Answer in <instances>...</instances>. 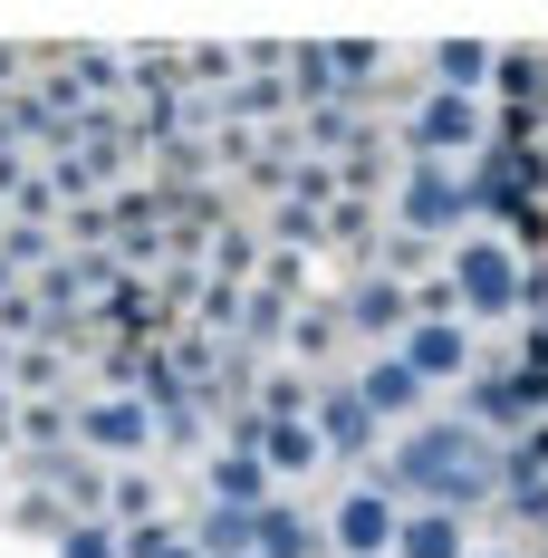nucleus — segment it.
<instances>
[{
    "mask_svg": "<svg viewBox=\"0 0 548 558\" xmlns=\"http://www.w3.org/2000/svg\"><path fill=\"white\" fill-rule=\"evenodd\" d=\"M356 482H376L385 501H404V510H462L472 501H491L500 492V452L462 424V414H424V424H404V444L376 452Z\"/></svg>",
    "mask_w": 548,
    "mask_h": 558,
    "instance_id": "obj_1",
    "label": "nucleus"
},
{
    "mask_svg": "<svg viewBox=\"0 0 548 558\" xmlns=\"http://www.w3.org/2000/svg\"><path fill=\"white\" fill-rule=\"evenodd\" d=\"M394 145H404V155H424V165L482 155V145H491V107H482V97L434 87V97H414V107H404V135H394Z\"/></svg>",
    "mask_w": 548,
    "mask_h": 558,
    "instance_id": "obj_2",
    "label": "nucleus"
},
{
    "mask_svg": "<svg viewBox=\"0 0 548 558\" xmlns=\"http://www.w3.org/2000/svg\"><path fill=\"white\" fill-rule=\"evenodd\" d=\"M452 299L472 308V318H520V289H529V260H520V241H452Z\"/></svg>",
    "mask_w": 548,
    "mask_h": 558,
    "instance_id": "obj_3",
    "label": "nucleus"
},
{
    "mask_svg": "<svg viewBox=\"0 0 548 558\" xmlns=\"http://www.w3.org/2000/svg\"><path fill=\"white\" fill-rule=\"evenodd\" d=\"M462 222H472L462 173H452V165H424V155H404V173H394V231L442 241V231H462Z\"/></svg>",
    "mask_w": 548,
    "mask_h": 558,
    "instance_id": "obj_4",
    "label": "nucleus"
},
{
    "mask_svg": "<svg viewBox=\"0 0 548 558\" xmlns=\"http://www.w3.org/2000/svg\"><path fill=\"white\" fill-rule=\"evenodd\" d=\"M394 520H404V501H385L376 482H346L328 510V549L337 558H394Z\"/></svg>",
    "mask_w": 548,
    "mask_h": 558,
    "instance_id": "obj_5",
    "label": "nucleus"
},
{
    "mask_svg": "<svg viewBox=\"0 0 548 558\" xmlns=\"http://www.w3.org/2000/svg\"><path fill=\"white\" fill-rule=\"evenodd\" d=\"M145 444H155V414H145L135 395L77 386V452H87V462H107V452H125V462H135Z\"/></svg>",
    "mask_w": 548,
    "mask_h": 558,
    "instance_id": "obj_6",
    "label": "nucleus"
},
{
    "mask_svg": "<svg viewBox=\"0 0 548 558\" xmlns=\"http://www.w3.org/2000/svg\"><path fill=\"white\" fill-rule=\"evenodd\" d=\"M337 318H346V337H366V347H404V328H414V289L356 270V279H346V299H337Z\"/></svg>",
    "mask_w": 548,
    "mask_h": 558,
    "instance_id": "obj_7",
    "label": "nucleus"
},
{
    "mask_svg": "<svg viewBox=\"0 0 548 558\" xmlns=\"http://www.w3.org/2000/svg\"><path fill=\"white\" fill-rule=\"evenodd\" d=\"M308 434L328 444V462H356V472L376 462V414L356 404V386H346V376H328V386H318V404H308Z\"/></svg>",
    "mask_w": 548,
    "mask_h": 558,
    "instance_id": "obj_8",
    "label": "nucleus"
},
{
    "mask_svg": "<svg viewBox=\"0 0 548 558\" xmlns=\"http://www.w3.org/2000/svg\"><path fill=\"white\" fill-rule=\"evenodd\" d=\"M346 386H356V404L376 414V434H385V424H424V395H434L414 366H404V356H394V347H385L366 376H346Z\"/></svg>",
    "mask_w": 548,
    "mask_h": 558,
    "instance_id": "obj_9",
    "label": "nucleus"
},
{
    "mask_svg": "<svg viewBox=\"0 0 548 558\" xmlns=\"http://www.w3.org/2000/svg\"><path fill=\"white\" fill-rule=\"evenodd\" d=\"M394 356H404L424 386H452V376H472V328H462V318H414Z\"/></svg>",
    "mask_w": 548,
    "mask_h": 558,
    "instance_id": "obj_10",
    "label": "nucleus"
},
{
    "mask_svg": "<svg viewBox=\"0 0 548 558\" xmlns=\"http://www.w3.org/2000/svg\"><path fill=\"white\" fill-rule=\"evenodd\" d=\"M203 482H212V510H260V501H279V482L260 472V452H203Z\"/></svg>",
    "mask_w": 548,
    "mask_h": 558,
    "instance_id": "obj_11",
    "label": "nucleus"
},
{
    "mask_svg": "<svg viewBox=\"0 0 548 558\" xmlns=\"http://www.w3.org/2000/svg\"><path fill=\"white\" fill-rule=\"evenodd\" d=\"M318 549H328V530H318L308 510H289V501L251 510V558H318Z\"/></svg>",
    "mask_w": 548,
    "mask_h": 558,
    "instance_id": "obj_12",
    "label": "nucleus"
},
{
    "mask_svg": "<svg viewBox=\"0 0 548 558\" xmlns=\"http://www.w3.org/2000/svg\"><path fill=\"white\" fill-rule=\"evenodd\" d=\"M260 472L270 482H308V472H328V444L308 424H260Z\"/></svg>",
    "mask_w": 548,
    "mask_h": 558,
    "instance_id": "obj_13",
    "label": "nucleus"
},
{
    "mask_svg": "<svg viewBox=\"0 0 548 558\" xmlns=\"http://www.w3.org/2000/svg\"><path fill=\"white\" fill-rule=\"evenodd\" d=\"M77 444V395H20V452H68Z\"/></svg>",
    "mask_w": 548,
    "mask_h": 558,
    "instance_id": "obj_14",
    "label": "nucleus"
},
{
    "mask_svg": "<svg viewBox=\"0 0 548 558\" xmlns=\"http://www.w3.org/2000/svg\"><path fill=\"white\" fill-rule=\"evenodd\" d=\"M394 558H472V539H462L452 510H404L394 520Z\"/></svg>",
    "mask_w": 548,
    "mask_h": 558,
    "instance_id": "obj_15",
    "label": "nucleus"
},
{
    "mask_svg": "<svg viewBox=\"0 0 548 558\" xmlns=\"http://www.w3.org/2000/svg\"><path fill=\"white\" fill-rule=\"evenodd\" d=\"M337 328H346V318H337V289H318L308 308H289V347H279V356H289V366H318L337 347Z\"/></svg>",
    "mask_w": 548,
    "mask_h": 558,
    "instance_id": "obj_16",
    "label": "nucleus"
},
{
    "mask_svg": "<svg viewBox=\"0 0 548 558\" xmlns=\"http://www.w3.org/2000/svg\"><path fill=\"white\" fill-rule=\"evenodd\" d=\"M107 520H115V530L165 520V482H155V472H107Z\"/></svg>",
    "mask_w": 548,
    "mask_h": 558,
    "instance_id": "obj_17",
    "label": "nucleus"
},
{
    "mask_svg": "<svg viewBox=\"0 0 548 558\" xmlns=\"http://www.w3.org/2000/svg\"><path fill=\"white\" fill-rule=\"evenodd\" d=\"M491 58H500V49H482V39H442V49H424V68H434V77H452V97H482Z\"/></svg>",
    "mask_w": 548,
    "mask_h": 558,
    "instance_id": "obj_18",
    "label": "nucleus"
},
{
    "mask_svg": "<svg viewBox=\"0 0 548 558\" xmlns=\"http://www.w3.org/2000/svg\"><path fill=\"white\" fill-rule=\"evenodd\" d=\"M491 77H500V107H539V97H548V58L539 49H500Z\"/></svg>",
    "mask_w": 548,
    "mask_h": 558,
    "instance_id": "obj_19",
    "label": "nucleus"
},
{
    "mask_svg": "<svg viewBox=\"0 0 548 558\" xmlns=\"http://www.w3.org/2000/svg\"><path fill=\"white\" fill-rule=\"evenodd\" d=\"M10 395H77L68 386V356H58V347H20V356H10Z\"/></svg>",
    "mask_w": 548,
    "mask_h": 558,
    "instance_id": "obj_20",
    "label": "nucleus"
},
{
    "mask_svg": "<svg viewBox=\"0 0 548 558\" xmlns=\"http://www.w3.org/2000/svg\"><path fill=\"white\" fill-rule=\"evenodd\" d=\"M193 549H203V558H251V510H203Z\"/></svg>",
    "mask_w": 548,
    "mask_h": 558,
    "instance_id": "obj_21",
    "label": "nucleus"
},
{
    "mask_svg": "<svg viewBox=\"0 0 548 558\" xmlns=\"http://www.w3.org/2000/svg\"><path fill=\"white\" fill-rule=\"evenodd\" d=\"M328 251H376V203H328Z\"/></svg>",
    "mask_w": 548,
    "mask_h": 558,
    "instance_id": "obj_22",
    "label": "nucleus"
},
{
    "mask_svg": "<svg viewBox=\"0 0 548 558\" xmlns=\"http://www.w3.org/2000/svg\"><path fill=\"white\" fill-rule=\"evenodd\" d=\"M58 558H125V530L115 520H68L58 530Z\"/></svg>",
    "mask_w": 548,
    "mask_h": 558,
    "instance_id": "obj_23",
    "label": "nucleus"
},
{
    "mask_svg": "<svg viewBox=\"0 0 548 558\" xmlns=\"http://www.w3.org/2000/svg\"><path fill=\"white\" fill-rule=\"evenodd\" d=\"M125 558H203V549H193V530H173V520H145V530H125Z\"/></svg>",
    "mask_w": 548,
    "mask_h": 558,
    "instance_id": "obj_24",
    "label": "nucleus"
},
{
    "mask_svg": "<svg viewBox=\"0 0 548 558\" xmlns=\"http://www.w3.org/2000/svg\"><path fill=\"white\" fill-rule=\"evenodd\" d=\"M10 520H20V530H68V501H58V492H39V482H29V492H20V501H10Z\"/></svg>",
    "mask_w": 548,
    "mask_h": 558,
    "instance_id": "obj_25",
    "label": "nucleus"
},
{
    "mask_svg": "<svg viewBox=\"0 0 548 558\" xmlns=\"http://www.w3.org/2000/svg\"><path fill=\"white\" fill-rule=\"evenodd\" d=\"M500 510L510 520H548V482H500Z\"/></svg>",
    "mask_w": 548,
    "mask_h": 558,
    "instance_id": "obj_26",
    "label": "nucleus"
},
{
    "mask_svg": "<svg viewBox=\"0 0 548 558\" xmlns=\"http://www.w3.org/2000/svg\"><path fill=\"white\" fill-rule=\"evenodd\" d=\"M414 318H462V299H452V279H414Z\"/></svg>",
    "mask_w": 548,
    "mask_h": 558,
    "instance_id": "obj_27",
    "label": "nucleus"
},
{
    "mask_svg": "<svg viewBox=\"0 0 548 558\" xmlns=\"http://www.w3.org/2000/svg\"><path fill=\"white\" fill-rule=\"evenodd\" d=\"M529 376H548V318H529Z\"/></svg>",
    "mask_w": 548,
    "mask_h": 558,
    "instance_id": "obj_28",
    "label": "nucleus"
},
{
    "mask_svg": "<svg viewBox=\"0 0 548 558\" xmlns=\"http://www.w3.org/2000/svg\"><path fill=\"white\" fill-rule=\"evenodd\" d=\"M0 444H20V395L0 386Z\"/></svg>",
    "mask_w": 548,
    "mask_h": 558,
    "instance_id": "obj_29",
    "label": "nucleus"
},
{
    "mask_svg": "<svg viewBox=\"0 0 548 558\" xmlns=\"http://www.w3.org/2000/svg\"><path fill=\"white\" fill-rule=\"evenodd\" d=\"M10 289H20V270H10V251H0V299H10Z\"/></svg>",
    "mask_w": 548,
    "mask_h": 558,
    "instance_id": "obj_30",
    "label": "nucleus"
},
{
    "mask_svg": "<svg viewBox=\"0 0 548 558\" xmlns=\"http://www.w3.org/2000/svg\"><path fill=\"white\" fill-rule=\"evenodd\" d=\"M472 558H510V549H472Z\"/></svg>",
    "mask_w": 548,
    "mask_h": 558,
    "instance_id": "obj_31",
    "label": "nucleus"
}]
</instances>
